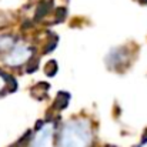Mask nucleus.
Instances as JSON below:
<instances>
[{
	"label": "nucleus",
	"mask_w": 147,
	"mask_h": 147,
	"mask_svg": "<svg viewBox=\"0 0 147 147\" xmlns=\"http://www.w3.org/2000/svg\"><path fill=\"white\" fill-rule=\"evenodd\" d=\"M13 84H14V82H13V77L10 76V73L4 67L3 69L0 67V96H4L9 92H11Z\"/></svg>",
	"instance_id": "nucleus-6"
},
{
	"label": "nucleus",
	"mask_w": 147,
	"mask_h": 147,
	"mask_svg": "<svg viewBox=\"0 0 147 147\" xmlns=\"http://www.w3.org/2000/svg\"><path fill=\"white\" fill-rule=\"evenodd\" d=\"M107 147H109V146H107Z\"/></svg>",
	"instance_id": "nucleus-8"
},
{
	"label": "nucleus",
	"mask_w": 147,
	"mask_h": 147,
	"mask_svg": "<svg viewBox=\"0 0 147 147\" xmlns=\"http://www.w3.org/2000/svg\"><path fill=\"white\" fill-rule=\"evenodd\" d=\"M19 39H20V36L16 33H10V32L0 33V59L17 43Z\"/></svg>",
	"instance_id": "nucleus-5"
},
{
	"label": "nucleus",
	"mask_w": 147,
	"mask_h": 147,
	"mask_svg": "<svg viewBox=\"0 0 147 147\" xmlns=\"http://www.w3.org/2000/svg\"><path fill=\"white\" fill-rule=\"evenodd\" d=\"M94 123L87 116H73L57 127V147H94Z\"/></svg>",
	"instance_id": "nucleus-1"
},
{
	"label": "nucleus",
	"mask_w": 147,
	"mask_h": 147,
	"mask_svg": "<svg viewBox=\"0 0 147 147\" xmlns=\"http://www.w3.org/2000/svg\"><path fill=\"white\" fill-rule=\"evenodd\" d=\"M134 60V50L130 45H119L109 50L104 56V64L109 70L121 73L127 70Z\"/></svg>",
	"instance_id": "nucleus-3"
},
{
	"label": "nucleus",
	"mask_w": 147,
	"mask_h": 147,
	"mask_svg": "<svg viewBox=\"0 0 147 147\" xmlns=\"http://www.w3.org/2000/svg\"><path fill=\"white\" fill-rule=\"evenodd\" d=\"M34 56H36V46L20 37L17 43L0 59V63L6 70H22L23 67L32 63Z\"/></svg>",
	"instance_id": "nucleus-2"
},
{
	"label": "nucleus",
	"mask_w": 147,
	"mask_h": 147,
	"mask_svg": "<svg viewBox=\"0 0 147 147\" xmlns=\"http://www.w3.org/2000/svg\"><path fill=\"white\" fill-rule=\"evenodd\" d=\"M133 147H147V134H144V136H143V139H142L136 146H133Z\"/></svg>",
	"instance_id": "nucleus-7"
},
{
	"label": "nucleus",
	"mask_w": 147,
	"mask_h": 147,
	"mask_svg": "<svg viewBox=\"0 0 147 147\" xmlns=\"http://www.w3.org/2000/svg\"><path fill=\"white\" fill-rule=\"evenodd\" d=\"M57 127L54 120L40 123L29 136L24 147H57Z\"/></svg>",
	"instance_id": "nucleus-4"
}]
</instances>
